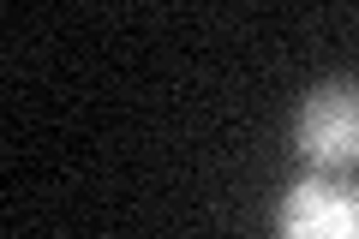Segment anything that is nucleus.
<instances>
[{"label": "nucleus", "instance_id": "nucleus-1", "mask_svg": "<svg viewBox=\"0 0 359 239\" xmlns=\"http://www.w3.org/2000/svg\"><path fill=\"white\" fill-rule=\"evenodd\" d=\"M294 138L306 150V162L330 168V174L359 168V90L353 84H318L299 102Z\"/></svg>", "mask_w": 359, "mask_h": 239}, {"label": "nucleus", "instance_id": "nucleus-2", "mask_svg": "<svg viewBox=\"0 0 359 239\" xmlns=\"http://www.w3.org/2000/svg\"><path fill=\"white\" fill-rule=\"evenodd\" d=\"M276 239H359V186L335 174L294 179L276 210Z\"/></svg>", "mask_w": 359, "mask_h": 239}]
</instances>
